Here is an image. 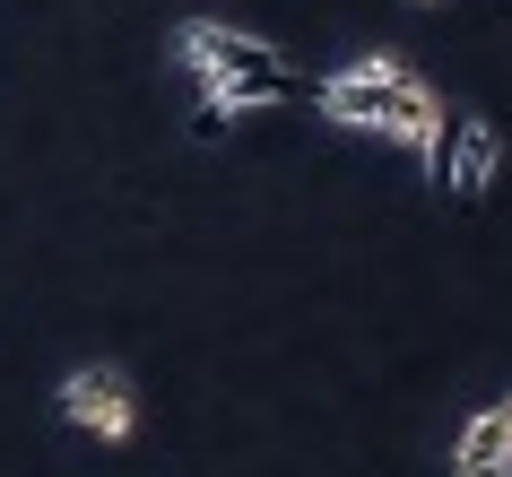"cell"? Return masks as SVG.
Here are the masks:
<instances>
[{
	"mask_svg": "<svg viewBox=\"0 0 512 477\" xmlns=\"http://www.w3.org/2000/svg\"><path fill=\"white\" fill-rule=\"evenodd\" d=\"M322 113H330V122H348V131H374V139H391V148H408V157L426 165V183H434V157H443L452 113H443V96H434L408 61L374 53V61L330 70V79H322Z\"/></svg>",
	"mask_w": 512,
	"mask_h": 477,
	"instance_id": "1",
	"label": "cell"
},
{
	"mask_svg": "<svg viewBox=\"0 0 512 477\" xmlns=\"http://www.w3.org/2000/svg\"><path fill=\"white\" fill-rule=\"evenodd\" d=\"M174 61L200 79V113H261V105L296 96V70L261 35H235V27H217V18H191L174 35Z\"/></svg>",
	"mask_w": 512,
	"mask_h": 477,
	"instance_id": "2",
	"label": "cell"
},
{
	"mask_svg": "<svg viewBox=\"0 0 512 477\" xmlns=\"http://www.w3.org/2000/svg\"><path fill=\"white\" fill-rule=\"evenodd\" d=\"M61 417L96 434V443H131L139 434V399L122 382V365H70L61 373Z\"/></svg>",
	"mask_w": 512,
	"mask_h": 477,
	"instance_id": "3",
	"label": "cell"
},
{
	"mask_svg": "<svg viewBox=\"0 0 512 477\" xmlns=\"http://www.w3.org/2000/svg\"><path fill=\"white\" fill-rule=\"evenodd\" d=\"M495 165H504V139H495V122H486V113H452L443 157H434V191H452V200H486Z\"/></svg>",
	"mask_w": 512,
	"mask_h": 477,
	"instance_id": "4",
	"label": "cell"
},
{
	"mask_svg": "<svg viewBox=\"0 0 512 477\" xmlns=\"http://www.w3.org/2000/svg\"><path fill=\"white\" fill-rule=\"evenodd\" d=\"M452 477H512V399H495V408H478L460 425Z\"/></svg>",
	"mask_w": 512,
	"mask_h": 477,
	"instance_id": "5",
	"label": "cell"
},
{
	"mask_svg": "<svg viewBox=\"0 0 512 477\" xmlns=\"http://www.w3.org/2000/svg\"><path fill=\"white\" fill-rule=\"evenodd\" d=\"M417 9H426V0H417Z\"/></svg>",
	"mask_w": 512,
	"mask_h": 477,
	"instance_id": "6",
	"label": "cell"
}]
</instances>
